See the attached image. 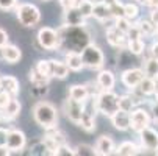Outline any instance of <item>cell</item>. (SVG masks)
I'll return each mask as SVG.
<instances>
[{
  "instance_id": "6da1fadb",
  "label": "cell",
  "mask_w": 158,
  "mask_h": 156,
  "mask_svg": "<svg viewBox=\"0 0 158 156\" xmlns=\"http://www.w3.org/2000/svg\"><path fill=\"white\" fill-rule=\"evenodd\" d=\"M56 31L60 36V49L67 52H81L91 42V34L85 25H63Z\"/></svg>"
},
{
  "instance_id": "7a4b0ae2",
  "label": "cell",
  "mask_w": 158,
  "mask_h": 156,
  "mask_svg": "<svg viewBox=\"0 0 158 156\" xmlns=\"http://www.w3.org/2000/svg\"><path fill=\"white\" fill-rule=\"evenodd\" d=\"M33 117H35L36 123L39 126H42L44 130L55 128L56 122H58L56 108L49 102H38L33 106Z\"/></svg>"
},
{
  "instance_id": "3957f363",
  "label": "cell",
  "mask_w": 158,
  "mask_h": 156,
  "mask_svg": "<svg viewBox=\"0 0 158 156\" xmlns=\"http://www.w3.org/2000/svg\"><path fill=\"white\" fill-rule=\"evenodd\" d=\"M96 111L102 113L106 117H111L119 109V95L113 92V89H102L99 94L94 95Z\"/></svg>"
},
{
  "instance_id": "277c9868",
  "label": "cell",
  "mask_w": 158,
  "mask_h": 156,
  "mask_svg": "<svg viewBox=\"0 0 158 156\" xmlns=\"http://www.w3.org/2000/svg\"><path fill=\"white\" fill-rule=\"evenodd\" d=\"M80 53H81V59H83L85 67H89V69H100L102 66H103V62H105L103 52L96 46V44H93V42H89Z\"/></svg>"
},
{
  "instance_id": "5b68a950",
  "label": "cell",
  "mask_w": 158,
  "mask_h": 156,
  "mask_svg": "<svg viewBox=\"0 0 158 156\" xmlns=\"http://www.w3.org/2000/svg\"><path fill=\"white\" fill-rule=\"evenodd\" d=\"M16 14H17L19 22L24 27H35L41 20V13L38 6L31 3H20L19 6H16Z\"/></svg>"
},
{
  "instance_id": "8992f818",
  "label": "cell",
  "mask_w": 158,
  "mask_h": 156,
  "mask_svg": "<svg viewBox=\"0 0 158 156\" xmlns=\"http://www.w3.org/2000/svg\"><path fill=\"white\" fill-rule=\"evenodd\" d=\"M38 42L44 50H58L60 49V36L58 31L49 27H44L38 31Z\"/></svg>"
},
{
  "instance_id": "52a82bcc",
  "label": "cell",
  "mask_w": 158,
  "mask_h": 156,
  "mask_svg": "<svg viewBox=\"0 0 158 156\" xmlns=\"http://www.w3.org/2000/svg\"><path fill=\"white\" fill-rule=\"evenodd\" d=\"M85 108H86V102H78V100H74V98H71V97L64 102V113H66V117L69 119L72 123H75V125H78Z\"/></svg>"
},
{
  "instance_id": "ba28073f",
  "label": "cell",
  "mask_w": 158,
  "mask_h": 156,
  "mask_svg": "<svg viewBox=\"0 0 158 156\" xmlns=\"http://www.w3.org/2000/svg\"><path fill=\"white\" fill-rule=\"evenodd\" d=\"M25 144H27V138H25V134L20 130L10 128L6 131V142H5V145L11 151H20V150H24Z\"/></svg>"
},
{
  "instance_id": "9c48e42d",
  "label": "cell",
  "mask_w": 158,
  "mask_h": 156,
  "mask_svg": "<svg viewBox=\"0 0 158 156\" xmlns=\"http://www.w3.org/2000/svg\"><path fill=\"white\" fill-rule=\"evenodd\" d=\"M149 123H150V116L147 111H144L141 108H135L130 113V128L133 131L139 133L143 128L149 126Z\"/></svg>"
},
{
  "instance_id": "30bf717a",
  "label": "cell",
  "mask_w": 158,
  "mask_h": 156,
  "mask_svg": "<svg viewBox=\"0 0 158 156\" xmlns=\"http://www.w3.org/2000/svg\"><path fill=\"white\" fill-rule=\"evenodd\" d=\"M139 141H141L143 148L156 151L158 150V131L150 128V126L143 128L139 131Z\"/></svg>"
},
{
  "instance_id": "8fae6325",
  "label": "cell",
  "mask_w": 158,
  "mask_h": 156,
  "mask_svg": "<svg viewBox=\"0 0 158 156\" xmlns=\"http://www.w3.org/2000/svg\"><path fill=\"white\" fill-rule=\"evenodd\" d=\"M144 77H146V74H144L143 69H135V67H131V69H127V70L122 72L121 80H122V83H124L128 89H135Z\"/></svg>"
},
{
  "instance_id": "7c38bea8",
  "label": "cell",
  "mask_w": 158,
  "mask_h": 156,
  "mask_svg": "<svg viewBox=\"0 0 158 156\" xmlns=\"http://www.w3.org/2000/svg\"><path fill=\"white\" fill-rule=\"evenodd\" d=\"M110 119H111L113 126H114L116 130H119V131H125V130L130 128V113L128 111L118 109Z\"/></svg>"
},
{
  "instance_id": "4fadbf2b",
  "label": "cell",
  "mask_w": 158,
  "mask_h": 156,
  "mask_svg": "<svg viewBox=\"0 0 158 156\" xmlns=\"http://www.w3.org/2000/svg\"><path fill=\"white\" fill-rule=\"evenodd\" d=\"M0 89L5 92H8L11 97H16L20 91V84L17 81L16 77H11V75H2L0 77Z\"/></svg>"
},
{
  "instance_id": "5bb4252c",
  "label": "cell",
  "mask_w": 158,
  "mask_h": 156,
  "mask_svg": "<svg viewBox=\"0 0 158 156\" xmlns=\"http://www.w3.org/2000/svg\"><path fill=\"white\" fill-rule=\"evenodd\" d=\"M106 41L111 44L113 47H124L125 44H127V38L125 34L116 28L114 25H110L108 30H106Z\"/></svg>"
},
{
  "instance_id": "9a60e30c",
  "label": "cell",
  "mask_w": 158,
  "mask_h": 156,
  "mask_svg": "<svg viewBox=\"0 0 158 156\" xmlns=\"http://www.w3.org/2000/svg\"><path fill=\"white\" fill-rule=\"evenodd\" d=\"M94 148H96V154L106 156V154L114 153L116 145H114V141L111 139V136H100Z\"/></svg>"
},
{
  "instance_id": "2e32d148",
  "label": "cell",
  "mask_w": 158,
  "mask_h": 156,
  "mask_svg": "<svg viewBox=\"0 0 158 156\" xmlns=\"http://www.w3.org/2000/svg\"><path fill=\"white\" fill-rule=\"evenodd\" d=\"M20 56H22V53H20V50L16 46H10V44H6V46L0 47V59L6 61L8 64H16L20 59Z\"/></svg>"
},
{
  "instance_id": "e0dca14e",
  "label": "cell",
  "mask_w": 158,
  "mask_h": 156,
  "mask_svg": "<svg viewBox=\"0 0 158 156\" xmlns=\"http://www.w3.org/2000/svg\"><path fill=\"white\" fill-rule=\"evenodd\" d=\"M86 17L78 11L77 6H72L64 11V25H85Z\"/></svg>"
},
{
  "instance_id": "ac0fdd59",
  "label": "cell",
  "mask_w": 158,
  "mask_h": 156,
  "mask_svg": "<svg viewBox=\"0 0 158 156\" xmlns=\"http://www.w3.org/2000/svg\"><path fill=\"white\" fill-rule=\"evenodd\" d=\"M93 16H94L99 22H106V20L113 19L111 11H110V5H108L106 2H94ZM113 20H114V19H113Z\"/></svg>"
},
{
  "instance_id": "d6986e66",
  "label": "cell",
  "mask_w": 158,
  "mask_h": 156,
  "mask_svg": "<svg viewBox=\"0 0 158 156\" xmlns=\"http://www.w3.org/2000/svg\"><path fill=\"white\" fill-rule=\"evenodd\" d=\"M64 62L67 64L69 70H74V72H80V70L85 67L83 59H81V53H80V52H67V53H66Z\"/></svg>"
},
{
  "instance_id": "ffe728a7",
  "label": "cell",
  "mask_w": 158,
  "mask_h": 156,
  "mask_svg": "<svg viewBox=\"0 0 158 156\" xmlns=\"http://www.w3.org/2000/svg\"><path fill=\"white\" fill-rule=\"evenodd\" d=\"M69 75V67L63 61L50 59V78H66Z\"/></svg>"
},
{
  "instance_id": "44dd1931",
  "label": "cell",
  "mask_w": 158,
  "mask_h": 156,
  "mask_svg": "<svg viewBox=\"0 0 158 156\" xmlns=\"http://www.w3.org/2000/svg\"><path fill=\"white\" fill-rule=\"evenodd\" d=\"M89 95L91 94H89L88 84H74L69 89V97L74 100H78V102H88Z\"/></svg>"
},
{
  "instance_id": "7402d4cb",
  "label": "cell",
  "mask_w": 158,
  "mask_h": 156,
  "mask_svg": "<svg viewBox=\"0 0 158 156\" xmlns=\"http://www.w3.org/2000/svg\"><path fill=\"white\" fill-rule=\"evenodd\" d=\"M135 89H138L141 95H152L155 94V89H156V80L150 77H144Z\"/></svg>"
},
{
  "instance_id": "603a6c76",
  "label": "cell",
  "mask_w": 158,
  "mask_h": 156,
  "mask_svg": "<svg viewBox=\"0 0 158 156\" xmlns=\"http://www.w3.org/2000/svg\"><path fill=\"white\" fill-rule=\"evenodd\" d=\"M78 126H81V128H83L85 131H88V133H91V131L96 130V117H94V114H93L88 108H85V111H83L81 119H80V122H78Z\"/></svg>"
},
{
  "instance_id": "cb8c5ba5",
  "label": "cell",
  "mask_w": 158,
  "mask_h": 156,
  "mask_svg": "<svg viewBox=\"0 0 158 156\" xmlns=\"http://www.w3.org/2000/svg\"><path fill=\"white\" fill-rule=\"evenodd\" d=\"M114 75L111 70H100L97 75V84L100 86V89H113L114 87Z\"/></svg>"
},
{
  "instance_id": "d4e9b609",
  "label": "cell",
  "mask_w": 158,
  "mask_h": 156,
  "mask_svg": "<svg viewBox=\"0 0 158 156\" xmlns=\"http://www.w3.org/2000/svg\"><path fill=\"white\" fill-rule=\"evenodd\" d=\"M139 150H141V148H139L136 144H133V142H130V141H125V142L119 144L116 153H118V154H122V156H133V154H138Z\"/></svg>"
},
{
  "instance_id": "484cf974",
  "label": "cell",
  "mask_w": 158,
  "mask_h": 156,
  "mask_svg": "<svg viewBox=\"0 0 158 156\" xmlns=\"http://www.w3.org/2000/svg\"><path fill=\"white\" fill-rule=\"evenodd\" d=\"M3 113H5V116L8 117V119H16L17 116H19V113H20V103H19V100H16L14 97L10 100V103L2 109Z\"/></svg>"
},
{
  "instance_id": "4316f807",
  "label": "cell",
  "mask_w": 158,
  "mask_h": 156,
  "mask_svg": "<svg viewBox=\"0 0 158 156\" xmlns=\"http://www.w3.org/2000/svg\"><path fill=\"white\" fill-rule=\"evenodd\" d=\"M144 74L146 77H150V78H158V59L156 58H149L144 61Z\"/></svg>"
},
{
  "instance_id": "83f0119b",
  "label": "cell",
  "mask_w": 158,
  "mask_h": 156,
  "mask_svg": "<svg viewBox=\"0 0 158 156\" xmlns=\"http://www.w3.org/2000/svg\"><path fill=\"white\" fill-rule=\"evenodd\" d=\"M144 42L141 38L138 39H127V50L133 55H141L144 52Z\"/></svg>"
},
{
  "instance_id": "f1b7e54d",
  "label": "cell",
  "mask_w": 158,
  "mask_h": 156,
  "mask_svg": "<svg viewBox=\"0 0 158 156\" xmlns=\"http://www.w3.org/2000/svg\"><path fill=\"white\" fill-rule=\"evenodd\" d=\"M136 106H138V105H136V102L133 100L131 94L119 97V109H124V111H128V113H131V111L136 108Z\"/></svg>"
},
{
  "instance_id": "f546056e",
  "label": "cell",
  "mask_w": 158,
  "mask_h": 156,
  "mask_svg": "<svg viewBox=\"0 0 158 156\" xmlns=\"http://www.w3.org/2000/svg\"><path fill=\"white\" fill-rule=\"evenodd\" d=\"M78 11L88 19V17H91L93 16V8H94V2L93 0H81V2L77 5Z\"/></svg>"
},
{
  "instance_id": "4dcf8cb0",
  "label": "cell",
  "mask_w": 158,
  "mask_h": 156,
  "mask_svg": "<svg viewBox=\"0 0 158 156\" xmlns=\"http://www.w3.org/2000/svg\"><path fill=\"white\" fill-rule=\"evenodd\" d=\"M74 151L78 156H96V148L93 145H88V144H78L74 148Z\"/></svg>"
},
{
  "instance_id": "1f68e13d",
  "label": "cell",
  "mask_w": 158,
  "mask_h": 156,
  "mask_svg": "<svg viewBox=\"0 0 158 156\" xmlns=\"http://www.w3.org/2000/svg\"><path fill=\"white\" fill-rule=\"evenodd\" d=\"M139 14V8L136 3H125L124 5V17H127L128 20L136 19Z\"/></svg>"
},
{
  "instance_id": "d6a6232c",
  "label": "cell",
  "mask_w": 158,
  "mask_h": 156,
  "mask_svg": "<svg viewBox=\"0 0 158 156\" xmlns=\"http://www.w3.org/2000/svg\"><path fill=\"white\" fill-rule=\"evenodd\" d=\"M28 80L31 84H49V77L41 75L36 69H31L28 74Z\"/></svg>"
},
{
  "instance_id": "836d02e7",
  "label": "cell",
  "mask_w": 158,
  "mask_h": 156,
  "mask_svg": "<svg viewBox=\"0 0 158 156\" xmlns=\"http://www.w3.org/2000/svg\"><path fill=\"white\" fill-rule=\"evenodd\" d=\"M138 28H139V31H141L143 36H150V34L155 33L156 25L153 24V22H150V20H141L139 24H138Z\"/></svg>"
},
{
  "instance_id": "e575fe53",
  "label": "cell",
  "mask_w": 158,
  "mask_h": 156,
  "mask_svg": "<svg viewBox=\"0 0 158 156\" xmlns=\"http://www.w3.org/2000/svg\"><path fill=\"white\" fill-rule=\"evenodd\" d=\"M108 5H110V11H111L113 19H118V17L124 16V5L119 2V0H113V2H110Z\"/></svg>"
},
{
  "instance_id": "d590c367",
  "label": "cell",
  "mask_w": 158,
  "mask_h": 156,
  "mask_svg": "<svg viewBox=\"0 0 158 156\" xmlns=\"http://www.w3.org/2000/svg\"><path fill=\"white\" fill-rule=\"evenodd\" d=\"M47 92H49V84H31V87H30V94L38 98L44 97Z\"/></svg>"
},
{
  "instance_id": "8d00e7d4",
  "label": "cell",
  "mask_w": 158,
  "mask_h": 156,
  "mask_svg": "<svg viewBox=\"0 0 158 156\" xmlns=\"http://www.w3.org/2000/svg\"><path fill=\"white\" fill-rule=\"evenodd\" d=\"M35 69H36L41 75L50 78V59H41V61H38V64H36Z\"/></svg>"
},
{
  "instance_id": "74e56055",
  "label": "cell",
  "mask_w": 158,
  "mask_h": 156,
  "mask_svg": "<svg viewBox=\"0 0 158 156\" xmlns=\"http://www.w3.org/2000/svg\"><path fill=\"white\" fill-rule=\"evenodd\" d=\"M114 27H116V28H119V30L125 34V33L130 30V27H131V20H128L127 17L121 16V17L114 19Z\"/></svg>"
},
{
  "instance_id": "f35d334b",
  "label": "cell",
  "mask_w": 158,
  "mask_h": 156,
  "mask_svg": "<svg viewBox=\"0 0 158 156\" xmlns=\"http://www.w3.org/2000/svg\"><path fill=\"white\" fill-rule=\"evenodd\" d=\"M55 154H58V156H74L75 151H74V148H71L67 144H61V145L56 147Z\"/></svg>"
},
{
  "instance_id": "ab89813d",
  "label": "cell",
  "mask_w": 158,
  "mask_h": 156,
  "mask_svg": "<svg viewBox=\"0 0 158 156\" xmlns=\"http://www.w3.org/2000/svg\"><path fill=\"white\" fill-rule=\"evenodd\" d=\"M31 154H39L41 156V154H50V153H49L47 147L44 145V142L41 141V142H38L31 147Z\"/></svg>"
},
{
  "instance_id": "60d3db41",
  "label": "cell",
  "mask_w": 158,
  "mask_h": 156,
  "mask_svg": "<svg viewBox=\"0 0 158 156\" xmlns=\"http://www.w3.org/2000/svg\"><path fill=\"white\" fill-rule=\"evenodd\" d=\"M125 38H127V39H138V38H143V34H141L138 25H131L130 30L125 33Z\"/></svg>"
},
{
  "instance_id": "b9f144b4",
  "label": "cell",
  "mask_w": 158,
  "mask_h": 156,
  "mask_svg": "<svg viewBox=\"0 0 158 156\" xmlns=\"http://www.w3.org/2000/svg\"><path fill=\"white\" fill-rule=\"evenodd\" d=\"M11 98H13V97H11L8 92H5V91H2V89H0V109H3V108L10 103Z\"/></svg>"
},
{
  "instance_id": "7bdbcfd3",
  "label": "cell",
  "mask_w": 158,
  "mask_h": 156,
  "mask_svg": "<svg viewBox=\"0 0 158 156\" xmlns=\"http://www.w3.org/2000/svg\"><path fill=\"white\" fill-rule=\"evenodd\" d=\"M17 3V0H0V10H13Z\"/></svg>"
},
{
  "instance_id": "ee69618b",
  "label": "cell",
  "mask_w": 158,
  "mask_h": 156,
  "mask_svg": "<svg viewBox=\"0 0 158 156\" xmlns=\"http://www.w3.org/2000/svg\"><path fill=\"white\" fill-rule=\"evenodd\" d=\"M150 114H152V120L158 125V100L150 103Z\"/></svg>"
},
{
  "instance_id": "f6af8a7d",
  "label": "cell",
  "mask_w": 158,
  "mask_h": 156,
  "mask_svg": "<svg viewBox=\"0 0 158 156\" xmlns=\"http://www.w3.org/2000/svg\"><path fill=\"white\" fill-rule=\"evenodd\" d=\"M10 122H11V119H8V117L5 116L3 111L0 109V128H6V130H8V128H10V125H8Z\"/></svg>"
},
{
  "instance_id": "bcb514c9",
  "label": "cell",
  "mask_w": 158,
  "mask_h": 156,
  "mask_svg": "<svg viewBox=\"0 0 158 156\" xmlns=\"http://www.w3.org/2000/svg\"><path fill=\"white\" fill-rule=\"evenodd\" d=\"M8 41H10V36H8V33H6L3 28H0V47L6 46V44H8Z\"/></svg>"
},
{
  "instance_id": "7dc6e473",
  "label": "cell",
  "mask_w": 158,
  "mask_h": 156,
  "mask_svg": "<svg viewBox=\"0 0 158 156\" xmlns=\"http://www.w3.org/2000/svg\"><path fill=\"white\" fill-rule=\"evenodd\" d=\"M60 5H61L63 11H66V10H69V8L74 6V2L72 0H60Z\"/></svg>"
},
{
  "instance_id": "c3c4849f",
  "label": "cell",
  "mask_w": 158,
  "mask_h": 156,
  "mask_svg": "<svg viewBox=\"0 0 158 156\" xmlns=\"http://www.w3.org/2000/svg\"><path fill=\"white\" fill-rule=\"evenodd\" d=\"M150 22H153L155 25H158V8H152V11H150V19H149Z\"/></svg>"
},
{
  "instance_id": "681fc988",
  "label": "cell",
  "mask_w": 158,
  "mask_h": 156,
  "mask_svg": "<svg viewBox=\"0 0 158 156\" xmlns=\"http://www.w3.org/2000/svg\"><path fill=\"white\" fill-rule=\"evenodd\" d=\"M150 56L158 59V41L152 44V47H150Z\"/></svg>"
},
{
  "instance_id": "f907efd6",
  "label": "cell",
  "mask_w": 158,
  "mask_h": 156,
  "mask_svg": "<svg viewBox=\"0 0 158 156\" xmlns=\"http://www.w3.org/2000/svg\"><path fill=\"white\" fill-rule=\"evenodd\" d=\"M8 130L6 128H0V145H5V142H6V131Z\"/></svg>"
},
{
  "instance_id": "816d5d0a",
  "label": "cell",
  "mask_w": 158,
  "mask_h": 156,
  "mask_svg": "<svg viewBox=\"0 0 158 156\" xmlns=\"http://www.w3.org/2000/svg\"><path fill=\"white\" fill-rule=\"evenodd\" d=\"M143 5L149 8H158V0H143Z\"/></svg>"
},
{
  "instance_id": "f5cc1de1",
  "label": "cell",
  "mask_w": 158,
  "mask_h": 156,
  "mask_svg": "<svg viewBox=\"0 0 158 156\" xmlns=\"http://www.w3.org/2000/svg\"><path fill=\"white\" fill-rule=\"evenodd\" d=\"M13 151L6 147V145H0V156H8V154H11Z\"/></svg>"
},
{
  "instance_id": "db71d44e",
  "label": "cell",
  "mask_w": 158,
  "mask_h": 156,
  "mask_svg": "<svg viewBox=\"0 0 158 156\" xmlns=\"http://www.w3.org/2000/svg\"><path fill=\"white\" fill-rule=\"evenodd\" d=\"M155 94H156V98H158V78H156V89H155Z\"/></svg>"
},
{
  "instance_id": "11a10c76",
  "label": "cell",
  "mask_w": 158,
  "mask_h": 156,
  "mask_svg": "<svg viewBox=\"0 0 158 156\" xmlns=\"http://www.w3.org/2000/svg\"><path fill=\"white\" fill-rule=\"evenodd\" d=\"M72 2H74V6H77V5L81 2V0H72Z\"/></svg>"
},
{
  "instance_id": "9f6ffc18",
  "label": "cell",
  "mask_w": 158,
  "mask_h": 156,
  "mask_svg": "<svg viewBox=\"0 0 158 156\" xmlns=\"http://www.w3.org/2000/svg\"><path fill=\"white\" fill-rule=\"evenodd\" d=\"M153 34H155V36L158 38V25H156V28H155V33H153Z\"/></svg>"
}]
</instances>
